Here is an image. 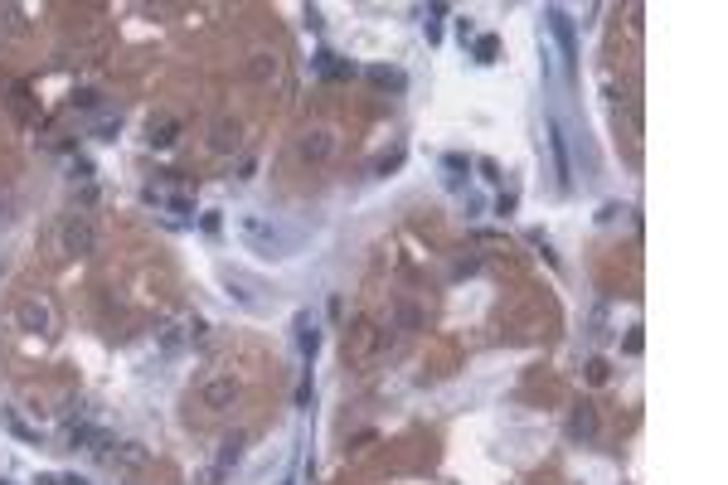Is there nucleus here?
<instances>
[{"label":"nucleus","instance_id":"nucleus-1","mask_svg":"<svg viewBox=\"0 0 728 485\" xmlns=\"http://www.w3.org/2000/svg\"><path fill=\"white\" fill-rule=\"evenodd\" d=\"M233 228H238V238L253 248L257 258H292L297 253V233H287L282 223L267 219V214H238Z\"/></svg>","mask_w":728,"mask_h":485},{"label":"nucleus","instance_id":"nucleus-2","mask_svg":"<svg viewBox=\"0 0 728 485\" xmlns=\"http://www.w3.org/2000/svg\"><path fill=\"white\" fill-rule=\"evenodd\" d=\"M297 156H301V160H311V165H326V160L335 156V132H331V127H311V132H301Z\"/></svg>","mask_w":728,"mask_h":485},{"label":"nucleus","instance_id":"nucleus-3","mask_svg":"<svg viewBox=\"0 0 728 485\" xmlns=\"http://www.w3.org/2000/svg\"><path fill=\"white\" fill-rule=\"evenodd\" d=\"M58 243H63V253H92V243H97L92 219L87 214H68L63 228H58Z\"/></svg>","mask_w":728,"mask_h":485},{"label":"nucleus","instance_id":"nucleus-4","mask_svg":"<svg viewBox=\"0 0 728 485\" xmlns=\"http://www.w3.org/2000/svg\"><path fill=\"white\" fill-rule=\"evenodd\" d=\"M15 315H20V330H35V335L54 325V310L44 306V301H20V310H15Z\"/></svg>","mask_w":728,"mask_h":485},{"label":"nucleus","instance_id":"nucleus-5","mask_svg":"<svg viewBox=\"0 0 728 485\" xmlns=\"http://www.w3.org/2000/svg\"><path fill=\"white\" fill-rule=\"evenodd\" d=\"M233 398H238L233 379H214V384H204V403H209V408H228Z\"/></svg>","mask_w":728,"mask_h":485},{"label":"nucleus","instance_id":"nucleus-6","mask_svg":"<svg viewBox=\"0 0 728 485\" xmlns=\"http://www.w3.org/2000/svg\"><path fill=\"white\" fill-rule=\"evenodd\" d=\"M549 146H554V170H558V184H568V179H573V170H568V151H563V136H558V127H549Z\"/></svg>","mask_w":728,"mask_h":485},{"label":"nucleus","instance_id":"nucleus-7","mask_svg":"<svg viewBox=\"0 0 728 485\" xmlns=\"http://www.w3.org/2000/svg\"><path fill=\"white\" fill-rule=\"evenodd\" d=\"M549 25H554V34H558V44H563V53L573 58L578 49H573V25H568V15H563V10H549Z\"/></svg>","mask_w":728,"mask_h":485},{"label":"nucleus","instance_id":"nucleus-8","mask_svg":"<svg viewBox=\"0 0 728 485\" xmlns=\"http://www.w3.org/2000/svg\"><path fill=\"white\" fill-rule=\"evenodd\" d=\"M593 432H598V412L583 403V408L573 412V437H593Z\"/></svg>","mask_w":728,"mask_h":485},{"label":"nucleus","instance_id":"nucleus-9","mask_svg":"<svg viewBox=\"0 0 728 485\" xmlns=\"http://www.w3.org/2000/svg\"><path fill=\"white\" fill-rule=\"evenodd\" d=\"M107 461H112V466H146V451H141V446H127V451H112Z\"/></svg>","mask_w":728,"mask_h":485},{"label":"nucleus","instance_id":"nucleus-10","mask_svg":"<svg viewBox=\"0 0 728 485\" xmlns=\"http://www.w3.org/2000/svg\"><path fill=\"white\" fill-rule=\"evenodd\" d=\"M297 325H301V354H316V345H321V335H316V325H311L306 315H301Z\"/></svg>","mask_w":728,"mask_h":485},{"label":"nucleus","instance_id":"nucleus-11","mask_svg":"<svg viewBox=\"0 0 728 485\" xmlns=\"http://www.w3.org/2000/svg\"><path fill=\"white\" fill-rule=\"evenodd\" d=\"M171 141H175V122H161V127L151 122V146H171Z\"/></svg>","mask_w":728,"mask_h":485},{"label":"nucleus","instance_id":"nucleus-12","mask_svg":"<svg viewBox=\"0 0 728 485\" xmlns=\"http://www.w3.org/2000/svg\"><path fill=\"white\" fill-rule=\"evenodd\" d=\"M238 451H243V437H228V441H223V451H218V466L238 461Z\"/></svg>","mask_w":728,"mask_h":485},{"label":"nucleus","instance_id":"nucleus-13","mask_svg":"<svg viewBox=\"0 0 728 485\" xmlns=\"http://www.w3.org/2000/svg\"><path fill=\"white\" fill-rule=\"evenodd\" d=\"M369 78H374V83H384V88H403V73H393V68H374Z\"/></svg>","mask_w":728,"mask_h":485},{"label":"nucleus","instance_id":"nucleus-14","mask_svg":"<svg viewBox=\"0 0 728 485\" xmlns=\"http://www.w3.org/2000/svg\"><path fill=\"white\" fill-rule=\"evenodd\" d=\"M476 58H481V63H491V58H495V39H491V34H481V39H476Z\"/></svg>","mask_w":728,"mask_h":485},{"label":"nucleus","instance_id":"nucleus-15","mask_svg":"<svg viewBox=\"0 0 728 485\" xmlns=\"http://www.w3.org/2000/svg\"><path fill=\"white\" fill-rule=\"evenodd\" d=\"M117 132H122V122H102V127H97V141H117Z\"/></svg>","mask_w":728,"mask_h":485},{"label":"nucleus","instance_id":"nucleus-16","mask_svg":"<svg viewBox=\"0 0 728 485\" xmlns=\"http://www.w3.org/2000/svg\"><path fill=\"white\" fill-rule=\"evenodd\" d=\"M58 485H87V481H83V476H63Z\"/></svg>","mask_w":728,"mask_h":485}]
</instances>
